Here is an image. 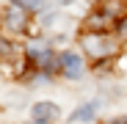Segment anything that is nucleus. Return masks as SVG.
<instances>
[{
    "label": "nucleus",
    "instance_id": "1",
    "mask_svg": "<svg viewBox=\"0 0 127 124\" xmlns=\"http://www.w3.org/2000/svg\"><path fill=\"white\" fill-rule=\"evenodd\" d=\"M83 47H86L89 55H94V58H108L116 50V41L108 39V36H99V33H89L83 39Z\"/></svg>",
    "mask_w": 127,
    "mask_h": 124
},
{
    "label": "nucleus",
    "instance_id": "2",
    "mask_svg": "<svg viewBox=\"0 0 127 124\" xmlns=\"http://www.w3.org/2000/svg\"><path fill=\"white\" fill-rule=\"evenodd\" d=\"M28 55H31L33 64L41 66V69H53V66H55V58H53V50H50L47 41H31Z\"/></svg>",
    "mask_w": 127,
    "mask_h": 124
},
{
    "label": "nucleus",
    "instance_id": "3",
    "mask_svg": "<svg viewBox=\"0 0 127 124\" xmlns=\"http://www.w3.org/2000/svg\"><path fill=\"white\" fill-rule=\"evenodd\" d=\"M61 66H64V74H66L69 80H77L80 74H83V64H80V58L75 55V52H66L61 58Z\"/></svg>",
    "mask_w": 127,
    "mask_h": 124
},
{
    "label": "nucleus",
    "instance_id": "4",
    "mask_svg": "<svg viewBox=\"0 0 127 124\" xmlns=\"http://www.w3.org/2000/svg\"><path fill=\"white\" fill-rule=\"evenodd\" d=\"M55 116H58V105H53V102H39V105H33V121L47 124Z\"/></svg>",
    "mask_w": 127,
    "mask_h": 124
},
{
    "label": "nucleus",
    "instance_id": "5",
    "mask_svg": "<svg viewBox=\"0 0 127 124\" xmlns=\"http://www.w3.org/2000/svg\"><path fill=\"white\" fill-rule=\"evenodd\" d=\"M6 25L11 28V30H22L25 28V11H22V6H8L6 8Z\"/></svg>",
    "mask_w": 127,
    "mask_h": 124
},
{
    "label": "nucleus",
    "instance_id": "6",
    "mask_svg": "<svg viewBox=\"0 0 127 124\" xmlns=\"http://www.w3.org/2000/svg\"><path fill=\"white\" fill-rule=\"evenodd\" d=\"M94 113H97V102H89V105H83L72 113V121H89V119H94Z\"/></svg>",
    "mask_w": 127,
    "mask_h": 124
},
{
    "label": "nucleus",
    "instance_id": "7",
    "mask_svg": "<svg viewBox=\"0 0 127 124\" xmlns=\"http://www.w3.org/2000/svg\"><path fill=\"white\" fill-rule=\"evenodd\" d=\"M111 25V19H108V14H94L91 19H89V22H86V28H91L94 33H102L105 28H108Z\"/></svg>",
    "mask_w": 127,
    "mask_h": 124
},
{
    "label": "nucleus",
    "instance_id": "8",
    "mask_svg": "<svg viewBox=\"0 0 127 124\" xmlns=\"http://www.w3.org/2000/svg\"><path fill=\"white\" fill-rule=\"evenodd\" d=\"M17 6H22L25 11H36V8H41V0H14Z\"/></svg>",
    "mask_w": 127,
    "mask_h": 124
},
{
    "label": "nucleus",
    "instance_id": "9",
    "mask_svg": "<svg viewBox=\"0 0 127 124\" xmlns=\"http://www.w3.org/2000/svg\"><path fill=\"white\" fill-rule=\"evenodd\" d=\"M111 124H127V119H116V121H111Z\"/></svg>",
    "mask_w": 127,
    "mask_h": 124
},
{
    "label": "nucleus",
    "instance_id": "10",
    "mask_svg": "<svg viewBox=\"0 0 127 124\" xmlns=\"http://www.w3.org/2000/svg\"><path fill=\"white\" fill-rule=\"evenodd\" d=\"M61 3H72V0H61Z\"/></svg>",
    "mask_w": 127,
    "mask_h": 124
}]
</instances>
